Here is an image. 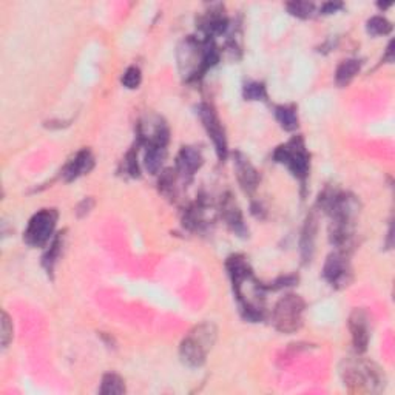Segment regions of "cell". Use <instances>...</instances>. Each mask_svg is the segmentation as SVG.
I'll list each match as a JSON object with an SVG mask.
<instances>
[{"label":"cell","mask_w":395,"mask_h":395,"mask_svg":"<svg viewBox=\"0 0 395 395\" xmlns=\"http://www.w3.org/2000/svg\"><path fill=\"white\" fill-rule=\"evenodd\" d=\"M178 172L172 169L161 173V178H159V191H161L164 196L172 198L176 195V179H178Z\"/></svg>","instance_id":"7402d4cb"},{"label":"cell","mask_w":395,"mask_h":395,"mask_svg":"<svg viewBox=\"0 0 395 395\" xmlns=\"http://www.w3.org/2000/svg\"><path fill=\"white\" fill-rule=\"evenodd\" d=\"M288 11L298 19H309L315 11V5L310 2H289L285 5Z\"/></svg>","instance_id":"cb8c5ba5"},{"label":"cell","mask_w":395,"mask_h":395,"mask_svg":"<svg viewBox=\"0 0 395 395\" xmlns=\"http://www.w3.org/2000/svg\"><path fill=\"white\" fill-rule=\"evenodd\" d=\"M221 215L227 225H229L235 233L240 235V237H246L247 227L244 224V218H242L241 210L237 206V203H235V199L232 198L230 193H227L221 201Z\"/></svg>","instance_id":"5bb4252c"},{"label":"cell","mask_w":395,"mask_h":395,"mask_svg":"<svg viewBox=\"0 0 395 395\" xmlns=\"http://www.w3.org/2000/svg\"><path fill=\"white\" fill-rule=\"evenodd\" d=\"M275 117L285 131H295L298 129V114L293 105L275 107Z\"/></svg>","instance_id":"ac0fdd59"},{"label":"cell","mask_w":395,"mask_h":395,"mask_svg":"<svg viewBox=\"0 0 395 395\" xmlns=\"http://www.w3.org/2000/svg\"><path fill=\"white\" fill-rule=\"evenodd\" d=\"M122 86L129 90H134L141 86V81H142V74L141 70L138 66H129L127 70H125L124 76H122Z\"/></svg>","instance_id":"484cf974"},{"label":"cell","mask_w":395,"mask_h":395,"mask_svg":"<svg viewBox=\"0 0 395 395\" xmlns=\"http://www.w3.org/2000/svg\"><path fill=\"white\" fill-rule=\"evenodd\" d=\"M198 114H199V119L203 121V125L206 131L208 133V136L213 141L218 158H220V161H224L227 158V153H229V148H227L225 131L220 117H218L213 107H210L208 104H199Z\"/></svg>","instance_id":"ba28073f"},{"label":"cell","mask_w":395,"mask_h":395,"mask_svg":"<svg viewBox=\"0 0 395 395\" xmlns=\"http://www.w3.org/2000/svg\"><path fill=\"white\" fill-rule=\"evenodd\" d=\"M275 163L284 164L290 173L301 181L305 186L310 169V156L305 146V139L301 136H293L288 144L280 146L273 151Z\"/></svg>","instance_id":"277c9868"},{"label":"cell","mask_w":395,"mask_h":395,"mask_svg":"<svg viewBox=\"0 0 395 395\" xmlns=\"http://www.w3.org/2000/svg\"><path fill=\"white\" fill-rule=\"evenodd\" d=\"M216 326L210 322L193 327L187 337L181 341L179 355L182 363L190 367L203 366L207 360V354L212 350L216 341Z\"/></svg>","instance_id":"3957f363"},{"label":"cell","mask_w":395,"mask_h":395,"mask_svg":"<svg viewBox=\"0 0 395 395\" xmlns=\"http://www.w3.org/2000/svg\"><path fill=\"white\" fill-rule=\"evenodd\" d=\"M341 8H343V4H340V2H327L320 8V13L322 14H334V13L340 11Z\"/></svg>","instance_id":"f1b7e54d"},{"label":"cell","mask_w":395,"mask_h":395,"mask_svg":"<svg viewBox=\"0 0 395 395\" xmlns=\"http://www.w3.org/2000/svg\"><path fill=\"white\" fill-rule=\"evenodd\" d=\"M93 167H95L93 153H91L88 148H83L76 153V156L71 159V161L66 163V165L62 170V176L66 182H70L78 179L82 175L90 173L93 170Z\"/></svg>","instance_id":"4fadbf2b"},{"label":"cell","mask_w":395,"mask_h":395,"mask_svg":"<svg viewBox=\"0 0 395 395\" xmlns=\"http://www.w3.org/2000/svg\"><path fill=\"white\" fill-rule=\"evenodd\" d=\"M242 95L247 100H266L267 99V90L263 82H249L244 86Z\"/></svg>","instance_id":"d4e9b609"},{"label":"cell","mask_w":395,"mask_h":395,"mask_svg":"<svg viewBox=\"0 0 395 395\" xmlns=\"http://www.w3.org/2000/svg\"><path fill=\"white\" fill-rule=\"evenodd\" d=\"M220 61V52L212 39L187 37L178 48L179 70L187 81H196Z\"/></svg>","instance_id":"7a4b0ae2"},{"label":"cell","mask_w":395,"mask_h":395,"mask_svg":"<svg viewBox=\"0 0 395 395\" xmlns=\"http://www.w3.org/2000/svg\"><path fill=\"white\" fill-rule=\"evenodd\" d=\"M317 218L314 215H309L307 220L305 223V227H302V235H301V241H300V247H301V258L302 263H310V259L314 257L315 252V240H317Z\"/></svg>","instance_id":"2e32d148"},{"label":"cell","mask_w":395,"mask_h":395,"mask_svg":"<svg viewBox=\"0 0 395 395\" xmlns=\"http://www.w3.org/2000/svg\"><path fill=\"white\" fill-rule=\"evenodd\" d=\"M99 392L102 395H121L125 392V382L121 375L114 372H108L102 377Z\"/></svg>","instance_id":"ffe728a7"},{"label":"cell","mask_w":395,"mask_h":395,"mask_svg":"<svg viewBox=\"0 0 395 395\" xmlns=\"http://www.w3.org/2000/svg\"><path fill=\"white\" fill-rule=\"evenodd\" d=\"M203 164L204 158L196 147H182L178 153V158H176V172H178L179 178L190 181L193 175L201 169Z\"/></svg>","instance_id":"7c38bea8"},{"label":"cell","mask_w":395,"mask_h":395,"mask_svg":"<svg viewBox=\"0 0 395 395\" xmlns=\"http://www.w3.org/2000/svg\"><path fill=\"white\" fill-rule=\"evenodd\" d=\"M199 30L204 33L206 37L212 39L213 36H221L229 28V19L225 18L221 6L218 10H210L199 19Z\"/></svg>","instance_id":"9a60e30c"},{"label":"cell","mask_w":395,"mask_h":395,"mask_svg":"<svg viewBox=\"0 0 395 395\" xmlns=\"http://www.w3.org/2000/svg\"><path fill=\"white\" fill-rule=\"evenodd\" d=\"M361 70V61L358 59H348V61H343L337 73H335V81H337L338 86H348V83L355 78L358 71Z\"/></svg>","instance_id":"d6986e66"},{"label":"cell","mask_w":395,"mask_h":395,"mask_svg":"<svg viewBox=\"0 0 395 395\" xmlns=\"http://www.w3.org/2000/svg\"><path fill=\"white\" fill-rule=\"evenodd\" d=\"M62 246H64V233H59L53 238L48 252L44 255V261H42V264H44V267L47 269L48 273L53 272L57 258H59V255H61Z\"/></svg>","instance_id":"44dd1931"},{"label":"cell","mask_w":395,"mask_h":395,"mask_svg":"<svg viewBox=\"0 0 395 395\" xmlns=\"http://www.w3.org/2000/svg\"><path fill=\"white\" fill-rule=\"evenodd\" d=\"M366 28L371 36H386L392 31V23L383 16H374L367 20Z\"/></svg>","instance_id":"603a6c76"},{"label":"cell","mask_w":395,"mask_h":395,"mask_svg":"<svg viewBox=\"0 0 395 395\" xmlns=\"http://www.w3.org/2000/svg\"><path fill=\"white\" fill-rule=\"evenodd\" d=\"M125 172H127L131 178H138L139 176V165H138V150H130L127 156H125Z\"/></svg>","instance_id":"4316f807"},{"label":"cell","mask_w":395,"mask_h":395,"mask_svg":"<svg viewBox=\"0 0 395 395\" xmlns=\"http://www.w3.org/2000/svg\"><path fill=\"white\" fill-rule=\"evenodd\" d=\"M59 213L56 208H42L31 216L27 229L23 232V241L30 247H44L53 238Z\"/></svg>","instance_id":"8992f818"},{"label":"cell","mask_w":395,"mask_h":395,"mask_svg":"<svg viewBox=\"0 0 395 395\" xmlns=\"http://www.w3.org/2000/svg\"><path fill=\"white\" fill-rule=\"evenodd\" d=\"M349 329L352 334V343L358 354L367 350L369 338H371V329H369V317L361 309H355L349 317Z\"/></svg>","instance_id":"8fae6325"},{"label":"cell","mask_w":395,"mask_h":395,"mask_svg":"<svg viewBox=\"0 0 395 395\" xmlns=\"http://www.w3.org/2000/svg\"><path fill=\"white\" fill-rule=\"evenodd\" d=\"M167 156V147L163 146H148L146 147V156H144V164L148 173L158 175L163 169V164Z\"/></svg>","instance_id":"e0dca14e"},{"label":"cell","mask_w":395,"mask_h":395,"mask_svg":"<svg viewBox=\"0 0 395 395\" xmlns=\"http://www.w3.org/2000/svg\"><path fill=\"white\" fill-rule=\"evenodd\" d=\"M306 302L300 295L289 293L283 297L272 312V323L275 329L281 334H293L302 326V314H305Z\"/></svg>","instance_id":"5b68a950"},{"label":"cell","mask_w":395,"mask_h":395,"mask_svg":"<svg viewBox=\"0 0 395 395\" xmlns=\"http://www.w3.org/2000/svg\"><path fill=\"white\" fill-rule=\"evenodd\" d=\"M232 278L241 314L246 320L257 323L266 317V290L267 288L257 280L247 259L242 255H232L225 263Z\"/></svg>","instance_id":"6da1fadb"},{"label":"cell","mask_w":395,"mask_h":395,"mask_svg":"<svg viewBox=\"0 0 395 395\" xmlns=\"http://www.w3.org/2000/svg\"><path fill=\"white\" fill-rule=\"evenodd\" d=\"M233 167L235 172H237V178L242 190L249 193V195L254 193L258 189L259 173L254 167V164L250 163V159L244 153H241V151H235Z\"/></svg>","instance_id":"30bf717a"},{"label":"cell","mask_w":395,"mask_h":395,"mask_svg":"<svg viewBox=\"0 0 395 395\" xmlns=\"http://www.w3.org/2000/svg\"><path fill=\"white\" fill-rule=\"evenodd\" d=\"M0 337H2L4 348H6L13 340V323H11L10 315H8L5 310L2 312V334H0Z\"/></svg>","instance_id":"83f0119b"},{"label":"cell","mask_w":395,"mask_h":395,"mask_svg":"<svg viewBox=\"0 0 395 395\" xmlns=\"http://www.w3.org/2000/svg\"><path fill=\"white\" fill-rule=\"evenodd\" d=\"M343 378L344 383L355 386L358 391L378 392L384 386L380 369L369 361H349L343 371Z\"/></svg>","instance_id":"52a82bcc"},{"label":"cell","mask_w":395,"mask_h":395,"mask_svg":"<svg viewBox=\"0 0 395 395\" xmlns=\"http://www.w3.org/2000/svg\"><path fill=\"white\" fill-rule=\"evenodd\" d=\"M324 280L335 289H343L352 281V269L344 252H335L327 257L323 267Z\"/></svg>","instance_id":"9c48e42d"},{"label":"cell","mask_w":395,"mask_h":395,"mask_svg":"<svg viewBox=\"0 0 395 395\" xmlns=\"http://www.w3.org/2000/svg\"><path fill=\"white\" fill-rule=\"evenodd\" d=\"M95 206V201L91 199V198H87V199H83L82 203L78 206V215L79 216H83L86 213H88L91 208H93Z\"/></svg>","instance_id":"f546056e"}]
</instances>
